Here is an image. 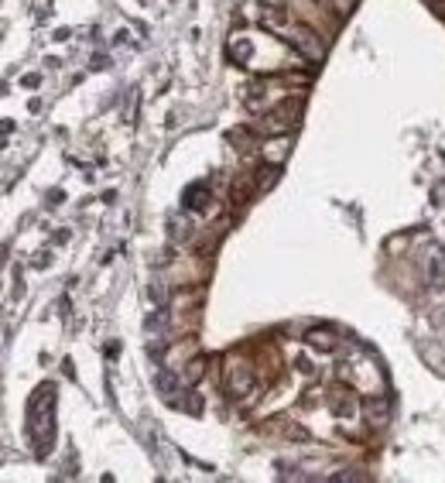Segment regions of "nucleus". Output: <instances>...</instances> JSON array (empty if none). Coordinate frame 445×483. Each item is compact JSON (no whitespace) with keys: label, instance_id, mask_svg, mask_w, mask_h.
I'll return each instance as SVG.
<instances>
[{"label":"nucleus","instance_id":"f257e3e1","mask_svg":"<svg viewBox=\"0 0 445 483\" xmlns=\"http://www.w3.org/2000/svg\"><path fill=\"white\" fill-rule=\"evenodd\" d=\"M52 408H55V387L45 384V387L34 394V401H31V435H34V442H38L45 453H49V442H52V432H55Z\"/></svg>","mask_w":445,"mask_h":483},{"label":"nucleus","instance_id":"f03ea898","mask_svg":"<svg viewBox=\"0 0 445 483\" xmlns=\"http://www.w3.org/2000/svg\"><path fill=\"white\" fill-rule=\"evenodd\" d=\"M302 100H285L281 107H274L267 117H264V131L267 134H288L291 127L298 124V117H302Z\"/></svg>","mask_w":445,"mask_h":483},{"label":"nucleus","instance_id":"7ed1b4c3","mask_svg":"<svg viewBox=\"0 0 445 483\" xmlns=\"http://www.w3.org/2000/svg\"><path fill=\"white\" fill-rule=\"evenodd\" d=\"M285 41H288L298 55L312 58V62L322 58V41H318V34H315L312 27H288V31H285Z\"/></svg>","mask_w":445,"mask_h":483},{"label":"nucleus","instance_id":"20e7f679","mask_svg":"<svg viewBox=\"0 0 445 483\" xmlns=\"http://www.w3.org/2000/svg\"><path fill=\"white\" fill-rule=\"evenodd\" d=\"M226 387H230V394H250L254 391V371L240 360L230 363L226 367Z\"/></svg>","mask_w":445,"mask_h":483},{"label":"nucleus","instance_id":"39448f33","mask_svg":"<svg viewBox=\"0 0 445 483\" xmlns=\"http://www.w3.org/2000/svg\"><path fill=\"white\" fill-rule=\"evenodd\" d=\"M257 192H261V188H257V175H254V172H240V175H236V182H233V188H230L233 206H236V202H240V206H247Z\"/></svg>","mask_w":445,"mask_h":483},{"label":"nucleus","instance_id":"423d86ee","mask_svg":"<svg viewBox=\"0 0 445 483\" xmlns=\"http://www.w3.org/2000/svg\"><path fill=\"white\" fill-rule=\"evenodd\" d=\"M185 210H192V213H202L206 206H209V186H202V182H195V186L185 188Z\"/></svg>","mask_w":445,"mask_h":483},{"label":"nucleus","instance_id":"0eeeda50","mask_svg":"<svg viewBox=\"0 0 445 483\" xmlns=\"http://www.w3.org/2000/svg\"><path fill=\"white\" fill-rule=\"evenodd\" d=\"M305 340H309V347H315V349H325V353H329V349H336V347H340V340H336V336H333L329 329H312V333H309Z\"/></svg>","mask_w":445,"mask_h":483},{"label":"nucleus","instance_id":"6e6552de","mask_svg":"<svg viewBox=\"0 0 445 483\" xmlns=\"http://www.w3.org/2000/svg\"><path fill=\"white\" fill-rule=\"evenodd\" d=\"M261 21L267 27H281L288 21V11H281V7H274V4H264L261 7Z\"/></svg>","mask_w":445,"mask_h":483},{"label":"nucleus","instance_id":"1a4fd4ad","mask_svg":"<svg viewBox=\"0 0 445 483\" xmlns=\"http://www.w3.org/2000/svg\"><path fill=\"white\" fill-rule=\"evenodd\" d=\"M367 415L370 425H384L387 422V398H377V408H373V401H367Z\"/></svg>","mask_w":445,"mask_h":483},{"label":"nucleus","instance_id":"9d476101","mask_svg":"<svg viewBox=\"0 0 445 483\" xmlns=\"http://www.w3.org/2000/svg\"><path fill=\"white\" fill-rule=\"evenodd\" d=\"M278 165H264V168H257V188H271L274 182H278Z\"/></svg>","mask_w":445,"mask_h":483},{"label":"nucleus","instance_id":"9b49d317","mask_svg":"<svg viewBox=\"0 0 445 483\" xmlns=\"http://www.w3.org/2000/svg\"><path fill=\"white\" fill-rule=\"evenodd\" d=\"M233 58H240V65H243V58H250V41L240 38V45H233Z\"/></svg>","mask_w":445,"mask_h":483},{"label":"nucleus","instance_id":"f8f14e48","mask_svg":"<svg viewBox=\"0 0 445 483\" xmlns=\"http://www.w3.org/2000/svg\"><path fill=\"white\" fill-rule=\"evenodd\" d=\"M202 371H206V367H202V360H199V356H195V360H192V367H188V380H199V377H202Z\"/></svg>","mask_w":445,"mask_h":483},{"label":"nucleus","instance_id":"ddd939ff","mask_svg":"<svg viewBox=\"0 0 445 483\" xmlns=\"http://www.w3.org/2000/svg\"><path fill=\"white\" fill-rule=\"evenodd\" d=\"M333 7H336L340 14H349V11L356 7V0H333Z\"/></svg>","mask_w":445,"mask_h":483},{"label":"nucleus","instance_id":"4468645a","mask_svg":"<svg viewBox=\"0 0 445 483\" xmlns=\"http://www.w3.org/2000/svg\"><path fill=\"white\" fill-rule=\"evenodd\" d=\"M432 4H435V11H439V14L445 18V0H432Z\"/></svg>","mask_w":445,"mask_h":483}]
</instances>
